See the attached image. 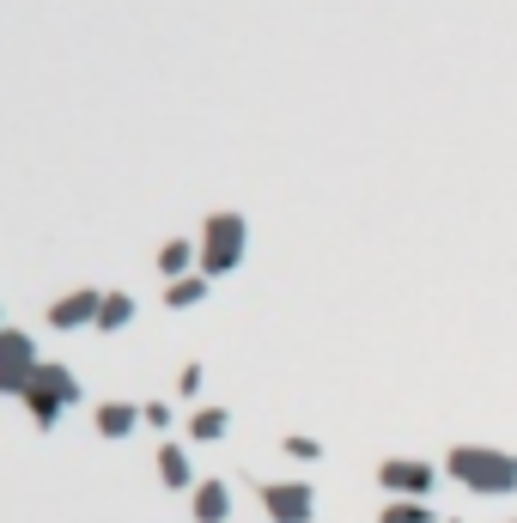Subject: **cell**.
<instances>
[{"label": "cell", "instance_id": "1", "mask_svg": "<svg viewBox=\"0 0 517 523\" xmlns=\"http://www.w3.org/2000/svg\"><path fill=\"white\" fill-rule=\"evenodd\" d=\"M445 475L469 493H487V499H505L517 493V457L511 451H493V444H457L445 457Z\"/></svg>", "mask_w": 517, "mask_h": 523}, {"label": "cell", "instance_id": "2", "mask_svg": "<svg viewBox=\"0 0 517 523\" xmlns=\"http://www.w3.org/2000/svg\"><path fill=\"white\" fill-rule=\"evenodd\" d=\"M201 274L219 280V274H232L250 250V226H244V213H207V226H201Z\"/></svg>", "mask_w": 517, "mask_h": 523}, {"label": "cell", "instance_id": "3", "mask_svg": "<svg viewBox=\"0 0 517 523\" xmlns=\"http://www.w3.org/2000/svg\"><path fill=\"white\" fill-rule=\"evenodd\" d=\"M25 414H31V426H55L73 402H80V378H73L67 365H55V359H43L37 365V378L25 384Z\"/></svg>", "mask_w": 517, "mask_h": 523}, {"label": "cell", "instance_id": "4", "mask_svg": "<svg viewBox=\"0 0 517 523\" xmlns=\"http://www.w3.org/2000/svg\"><path fill=\"white\" fill-rule=\"evenodd\" d=\"M37 341L25 329H0V396H25V384L37 378Z\"/></svg>", "mask_w": 517, "mask_h": 523}, {"label": "cell", "instance_id": "5", "mask_svg": "<svg viewBox=\"0 0 517 523\" xmlns=\"http://www.w3.org/2000/svg\"><path fill=\"white\" fill-rule=\"evenodd\" d=\"M262 511H268V523H311L317 517V493L305 481H268L262 487Z\"/></svg>", "mask_w": 517, "mask_h": 523}, {"label": "cell", "instance_id": "6", "mask_svg": "<svg viewBox=\"0 0 517 523\" xmlns=\"http://www.w3.org/2000/svg\"><path fill=\"white\" fill-rule=\"evenodd\" d=\"M378 487H384L390 499H426V493L438 487V469L420 463V457H390V463L378 469Z\"/></svg>", "mask_w": 517, "mask_h": 523}, {"label": "cell", "instance_id": "7", "mask_svg": "<svg viewBox=\"0 0 517 523\" xmlns=\"http://www.w3.org/2000/svg\"><path fill=\"white\" fill-rule=\"evenodd\" d=\"M98 311H104V292L98 286H80V292H61L49 305V329L73 335V329H98Z\"/></svg>", "mask_w": 517, "mask_h": 523}, {"label": "cell", "instance_id": "8", "mask_svg": "<svg viewBox=\"0 0 517 523\" xmlns=\"http://www.w3.org/2000/svg\"><path fill=\"white\" fill-rule=\"evenodd\" d=\"M189 511H195V523H226L232 517V487L226 481H195Z\"/></svg>", "mask_w": 517, "mask_h": 523}, {"label": "cell", "instance_id": "9", "mask_svg": "<svg viewBox=\"0 0 517 523\" xmlns=\"http://www.w3.org/2000/svg\"><path fill=\"white\" fill-rule=\"evenodd\" d=\"M153 469H159V481H165L171 493H183V487L195 493V469H189V451H183L177 438H165V444H159V457H153Z\"/></svg>", "mask_w": 517, "mask_h": 523}, {"label": "cell", "instance_id": "10", "mask_svg": "<svg viewBox=\"0 0 517 523\" xmlns=\"http://www.w3.org/2000/svg\"><path fill=\"white\" fill-rule=\"evenodd\" d=\"M195 268H201V250H195L189 238L159 244V274H165V280H183V274H195Z\"/></svg>", "mask_w": 517, "mask_h": 523}, {"label": "cell", "instance_id": "11", "mask_svg": "<svg viewBox=\"0 0 517 523\" xmlns=\"http://www.w3.org/2000/svg\"><path fill=\"white\" fill-rule=\"evenodd\" d=\"M98 438H128L134 426H140V408L134 402H98Z\"/></svg>", "mask_w": 517, "mask_h": 523}, {"label": "cell", "instance_id": "12", "mask_svg": "<svg viewBox=\"0 0 517 523\" xmlns=\"http://www.w3.org/2000/svg\"><path fill=\"white\" fill-rule=\"evenodd\" d=\"M226 432H232V414H226V408H195V414H189V438H195V444H219Z\"/></svg>", "mask_w": 517, "mask_h": 523}, {"label": "cell", "instance_id": "13", "mask_svg": "<svg viewBox=\"0 0 517 523\" xmlns=\"http://www.w3.org/2000/svg\"><path fill=\"white\" fill-rule=\"evenodd\" d=\"M207 298V274H183V280H165V305L171 311H189Z\"/></svg>", "mask_w": 517, "mask_h": 523}, {"label": "cell", "instance_id": "14", "mask_svg": "<svg viewBox=\"0 0 517 523\" xmlns=\"http://www.w3.org/2000/svg\"><path fill=\"white\" fill-rule=\"evenodd\" d=\"M128 323H134V298H128V292H104L98 329H104V335H116V329H128Z\"/></svg>", "mask_w": 517, "mask_h": 523}, {"label": "cell", "instance_id": "15", "mask_svg": "<svg viewBox=\"0 0 517 523\" xmlns=\"http://www.w3.org/2000/svg\"><path fill=\"white\" fill-rule=\"evenodd\" d=\"M378 523H438V517H432L426 499H390V505L378 511Z\"/></svg>", "mask_w": 517, "mask_h": 523}, {"label": "cell", "instance_id": "16", "mask_svg": "<svg viewBox=\"0 0 517 523\" xmlns=\"http://www.w3.org/2000/svg\"><path fill=\"white\" fill-rule=\"evenodd\" d=\"M286 457H305V463H311V457H323V444H317V438H299V432H292V438H286Z\"/></svg>", "mask_w": 517, "mask_h": 523}, {"label": "cell", "instance_id": "17", "mask_svg": "<svg viewBox=\"0 0 517 523\" xmlns=\"http://www.w3.org/2000/svg\"><path fill=\"white\" fill-rule=\"evenodd\" d=\"M140 420H146V426H159V432H165V426H171V408H165V402H146V408H140Z\"/></svg>", "mask_w": 517, "mask_h": 523}, {"label": "cell", "instance_id": "18", "mask_svg": "<svg viewBox=\"0 0 517 523\" xmlns=\"http://www.w3.org/2000/svg\"><path fill=\"white\" fill-rule=\"evenodd\" d=\"M201 390V365H183V378H177V396H195Z\"/></svg>", "mask_w": 517, "mask_h": 523}, {"label": "cell", "instance_id": "19", "mask_svg": "<svg viewBox=\"0 0 517 523\" xmlns=\"http://www.w3.org/2000/svg\"><path fill=\"white\" fill-rule=\"evenodd\" d=\"M0 329H7V323H0Z\"/></svg>", "mask_w": 517, "mask_h": 523}]
</instances>
